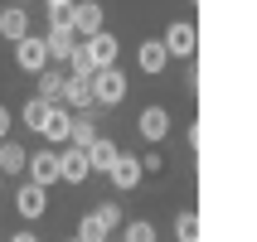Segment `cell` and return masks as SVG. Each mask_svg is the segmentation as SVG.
Masks as SVG:
<instances>
[{"label": "cell", "mask_w": 257, "mask_h": 242, "mask_svg": "<svg viewBox=\"0 0 257 242\" xmlns=\"http://www.w3.org/2000/svg\"><path fill=\"white\" fill-rule=\"evenodd\" d=\"M15 63H20L25 73H44L49 63H54V58H49V44H44L39 34H29V39H20V44H15Z\"/></svg>", "instance_id": "6da1fadb"}, {"label": "cell", "mask_w": 257, "mask_h": 242, "mask_svg": "<svg viewBox=\"0 0 257 242\" xmlns=\"http://www.w3.org/2000/svg\"><path fill=\"white\" fill-rule=\"evenodd\" d=\"M165 49H170V58H194V49H199V29L189 25V20H175V25L165 29Z\"/></svg>", "instance_id": "7a4b0ae2"}, {"label": "cell", "mask_w": 257, "mask_h": 242, "mask_svg": "<svg viewBox=\"0 0 257 242\" xmlns=\"http://www.w3.org/2000/svg\"><path fill=\"white\" fill-rule=\"evenodd\" d=\"M92 92H97L102 107H116V102L126 97V73H121V68H97V78H92Z\"/></svg>", "instance_id": "3957f363"}, {"label": "cell", "mask_w": 257, "mask_h": 242, "mask_svg": "<svg viewBox=\"0 0 257 242\" xmlns=\"http://www.w3.org/2000/svg\"><path fill=\"white\" fill-rule=\"evenodd\" d=\"M58 170H63L68 184H83L87 174H92V160H87L83 145H68V150H58Z\"/></svg>", "instance_id": "277c9868"}, {"label": "cell", "mask_w": 257, "mask_h": 242, "mask_svg": "<svg viewBox=\"0 0 257 242\" xmlns=\"http://www.w3.org/2000/svg\"><path fill=\"white\" fill-rule=\"evenodd\" d=\"M136 131H141L151 145H160L165 136H170V112H165V107H146V112L136 116Z\"/></svg>", "instance_id": "5b68a950"}, {"label": "cell", "mask_w": 257, "mask_h": 242, "mask_svg": "<svg viewBox=\"0 0 257 242\" xmlns=\"http://www.w3.org/2000/svg\"><path fill=\"white\" fill-rule=\"evenodd\" d=\"M15 208H20V218H44L49 213V194H44V184H20V194H15Z\"/></svg>", "instance_id": "8992f818"}, {"label": "cell", "mask_w": 257, "mask_h": 242, "mask_svg": "<svg viewBox=\"0 0 257 242\" xmlns=\"http://www.w3.org/2000/svg\"><path fill=\"white\" fill-rule=\"evenodd\" d=\"M83 49L92 54V63L97 68H116V54H121V44H116V34H92V39H83Z\"/></svg>", "instance_id": "52a82bcc"}, {"label": "cell", "mask_w": 257, "mask_h": 242, "mask_svg": "<svg viewBox=\"0 0 257 242\" xmlns=\"http://www.w3.org/2000/svg\"><path fill=\"white\" fill-rule=\"evenodd\" d=\"M29 179L34 184H58L63 179V170H58V150H39V155H29Z\"/></svg>", "instance_id": "ba28073f"}, {"label": "cell", "mask_w": 257, "mask_h": 242, "mask_svg": "<svg viewBox=\"0 0 257 242\" xmlns=\"http://www.w3.org/2000/svg\"><path fill=\"white\" fill-rule=\"evenodd\" d=\"M39 136H49L54 145H68V136H73V112L63 107V102H54V107H49V121H44Z\"/></svg>", "instance_id": "9c48e42d"}, {"label": "cell", "mask_w": 257, "mask_h": 242, "mask_svg": "<svg viewBox=\"0 0 257 242\" xmlns=\"http://www.w3.org/2000/svg\"><path fill=\"white\" fill-rule=\"evenodd\" d=\"M92 102H97L92 78H68V83H63V107H68V112H83V107H92Z\"/></svg>", "instance_id": "30bf717a"}, {"label": "cell", "mask_w": 257, "mask_h": 242, "mask_svg": "<svg viewBox=\"0 0 257 242\" xmlns=\"http://www.w3.org/2000/svg\"><path fill=\"white\" fill-rule=\"evenodd\" d=\"M73 34H83V39L102 34V5H97V0H78V20H73Z\"/></svg>", "instance_id": "8fae6325"}, {"label": "cell", "mask_w": 257, "mask_h": 242, "mask_svg": "<svg viewBox=\"0 0 257 242\" xmlns=\"http://www.w3.org/2000/svg\"><path fill=\"white\" fill-rule=\"evenodd\" d=\"M0 34H5L10 44L29 39V15H25V5H10V10H0Z\"/></svg>", "instance_id": "7c38bea8"}, {"label": "cell", "mask_w": 257, "mask_h": 242, "mask_svg": "<svg viewBox=\"0 0 257 242\" xmlns=\"http://www.w3.org/2000/svg\"><path fill=\"white\" fill-rule=\"evenodd\" d=\"M107 237H112V223L102 218V208L78 218V242H107Z\"/></svg>", "instance_id": "4fadbf2b"}, {"label": "cell", "mask_w": 257, "mask_h": 242, "mask_svg": "<svg viewBox=\"0 0 257 242\" xmlns=\"http://www.w3.org/2000/svg\"><path fill=\"white\" fill-rule=\"evenodd\" d=\"M44 44H49V58H54V63H68L73 49H78V34H73V29H49Z\"/></svg>", "instance_id": "5bb4252c"}, {"label": "cell", "mask_w": 257, "mask_h": 242, "mask_svg": "<svg viewBox=\"0 0 257 242\" xmlns=\"http://www.w3.org/2000/svg\"><path fill=\"white\" fill-rule=\"evenodd\" d=\"M136 58H141V68L151 73V78H156V73H165V63H170V49H165V39H146L141 49H136Z\"/></svg>", "instance_id": "9a60e30c"}, {"label": "cell", "mask_w": 257, "mask_h": 242, "mask_svg": "<svg viewBox=\"0 0 257 242\" xmlns=\"http://www.w3.org/2000/svg\"><path fill=\"white\" fill-rule=\"evenodd\" d=\"M141 160H136V155H116V165H112V184L116 189H136V184H141Z\"/></svg>", "instance_id": "2e32d148"}, {"label": "cell", "mask_w": 257, "mask_h": 242, "mask_svg": "<svg viewBox=\"0 0 257 242\" xmlns=\"http://www.w3.org/2000/svg\"><path fill=\"white\" fill-rule=\"evenodd\" d=\"M116 141H107V136H97V141L87 145V160H92V170H102V174H112V165H116Z\"/></svg>", "instance_id": "e0dca14e"}, {"label": "cell", "mask_w": 257, "mask_h": 242, "mask_svg": "<svg viewBox=\"0 0 257 242\" xmlns=\"http://www.w3.org/2000/svg\"><path fill=\"white\" fill-rule=\"evenodd\" d=\"M29 170V155H25V145H15V141H0V174H25Z\"/></svg>", "instance_id": "ac0fdd59"}, {"label": "cell", "mask_w": 257, "mask_h": 242, "mask_svg": "<svg viewBox=\"0 0 257 242\" xmlns=\"http://www.w3.org/2000/svg\"><path fill=\"white\" fill-rule=\"evenodd\" d=\"M63 83H68L63 73L44 68V73H39V92H34V97H44V102H63Z\"/></svg>", "instance_id": "d6986e66"}, {"label": "cell", "mask_w": 257, "mask_h": 242, "mask_svg": "<svg viewBox=\"0 0 257 242\" xmlns=\"http://www.w3.org/2000/svg\"><path fill=\"white\" fill-rule=\"evenodd\" d=\"M49 107H54V102L29 97V102H25V112H20V116H25V126H29V131H44V121H49Z\"/></svg>", "instance_id": "ffe728a7"}, {"label": "cell", "mask_w": 257, "mask_h": 242, "mask_svg": "<svg viewBox=\"0 0 257 242\" xmlns=\"http://www.w3.org/2000/svg\"><path fill=\"white\" fill-rule=\"evenodd\" d=\"M97 141V126H92V116H73V136H68V145H92Z\"/></svg>", "instance_id": "44dd1931"}, {"label": "cell", "mask_w": 257, "mask_h": 242, "mask_svg": "<svg viewBox=\"0 0 257 242\" xmlns=\"http://www.w3.org/2000/svg\"><path fill=\"white\" fill-rule=\"evenodd\" d=\"M68 68H73V78H97V63H92V54H87L83 44L73 49V58H68Z\"/></svg>", "instance_id": "7402d4cb"}, {"label": "cell", "mask_w": 257, "mask_h": 242, "mask_svg": "<svg viewBox=\"0 0 257 242\" xmlns=\"http://www.w3.org/2000/svg\"><path fill=\"white\" fill-rule=\"evenodd\" d=\"M73 20H78V0L73 5H49V29H73Z\"/></svg>", "instance_id": "603a6c76"}, {"label": "cell", "mask_w": 257, "mask_h": 242, "mask_svg": "<svg viewBox=\"0 0 257 242\" xmlns=\"http://www.w3.org/2000/svg\"><path fill=\"white\" fill-rule=\"evenodd\" d=\"M175 237L180 242H199V213H180L175 218Z\"/></svg>", "instance_id": "cb8c5ba5"}, {"label": "cell", "mask_w": 257, "mask_h": 242, "mask_svg": "<svg viewBox=\"0 0 257 242\" xmlns=\"http://www.w3.org/2000/svg\"><path fill=\"white\" fill-rule=\"evenodd\" d=\"M126 242H156V223H146V218L126 223Z\"/></svg>", "instance_id": "d4e9b609"}, {"label": "cell", "mask_w": 257, "mask_h": 242, "mask_svg": "<svg viewBox=\"0 0 257 242\" xmlns=\"http://www.w3.org/2000/svg\"><path fill=\"white\" fill-rule=\"evenodd\" d=\"M160 165H165V160H160V150L151 145V150L141 155V170H146V174H160Z\"/></svg>", "instance_id": "484cf974"}, {"label": "cell", "mask_w": 257, "mask_h": 242, "mask_svg": "<svg viewBox=\"0 0 257 242\" xmlns=\"http://www.w3.org/2000/svg\"><path fill=\"white\" fill-rule=\"evenodd\" d=\"M102 218H107V223L116 228V223H121V208H116V203H102Z\"/></svg>", "instance_id": "4316f807"}, {"label": "cell", "mask_w": 257, "mask_h": 242, "mask_svg": "<svg viewBox=\"0 0 257 242\" xmlns=\"http://www.w3.org/2000/svg\"><path fill=\"white\" fill-rule=\"evenodd\" d=\"M5 131H10V112L0 107V141H5Z\"/></svg>", "instance_id": "83f0119b"}, {"label": "cell", "mask_w": 257, "mask_h": 242, "mask_svg": "<svg viewBox=\"0 0 257 242\" xmlns=\"http://www.w3.org/2000/svg\"><path fill=\"white\" fill-rule=\"evenodd\" d=\"M10 242H39V237H34V232H15Z\"/></svg>", "instance_id": "f1b7e54d"}, {"label": "cell", "mask_w": 257, "mask_h": 242, "mask_svg": "<svg viewBox=\"0 0 257 242\" xmlns=\"http://www.w3.org/2000/svg\"><path fill=\"white\" fill-rule=\"evenodd\" d=\"M44 5H73V0H44Z\"/></svg>", "instance_id": "f546056e"}, {"label": "cell", "mask_w": 257, "mask_h": 242, "mask_svg": "<svg viewBox=\"0 0 257 242\" xmlns=\"http://www.w3.org/2000/svg\"><path fill=\"white\" fill-rule=\"evenodd\" d=\"M20 5H29V0H20Z\"/></svg>", "instance_id": "4dcf8cb0"}, {"label": "cell", "mask_w": 257, "mask_h": 242, "mask_svg": "<svg viewBox=\"0 0 257 242\" xmlns=\"http://www.w3.org/2000/svg\"><path fill=\"white\" fill-rule=\"evenodd\" d=\"M0 179H5V174H0Z\"/></svg>", "instance_id": "1f68e13d"}, {"label": "cell", "mask_w": 257, "mask_h": 242, "mask_svg": "<svg viewBox=\"0 0 257 242\" xmlns=\"http://www.w3.org/2000/svg\"><path fill=\"white\" fill-rule=\"evenodd\" d=\"M73 242H78V237H73Z\"/></svg>", "instance_id": "d6a6232c"}]
</instances>
